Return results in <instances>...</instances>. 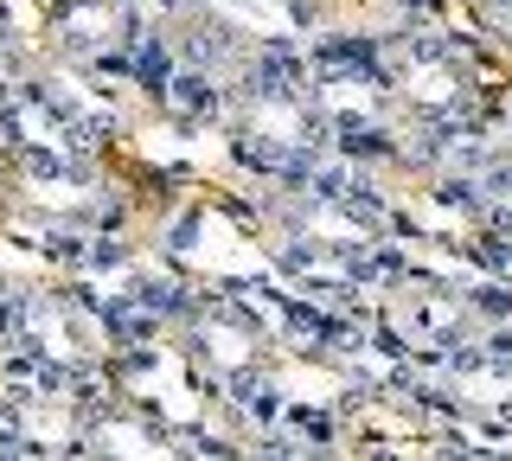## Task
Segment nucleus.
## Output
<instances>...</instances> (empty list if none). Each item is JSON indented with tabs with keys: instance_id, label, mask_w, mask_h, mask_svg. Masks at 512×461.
Segmentation results:
<instances>
[{
	"instance_id": "obj_1",
	"label": "nucleus",
	"mask_w": 512,
	"mask_h": 461,
	"mask_svg": "<svg viewBox=\"0 0 512 461\" xmlns=\"http://www.w3.org/2000/svg\"><path fill=\"white\" fill-rule=\"evenodd\" d=\"M301 45H250V58L237 65L231 90H224V141L231 161L256 173L269 193L295 186L308 167L333 154V129L314 109L308 84H301Z\"/></svg>"
},
{
	"instance_id": "obj_2",
	"label": "nucleus",
	"mask_w": 512,
	"mask_h": 461,
	"mask_svg": "<svg viewBox=\"0 0 512 461\" xmlns=\"http://www.w3.org/2000/svg\"><path fill=\"white\" fill-rule=\"evenodd\" d=\"M384 65H391V97L404 122V167L429 173L436 154L455 135L487 122V77L468 39L442 33V26H410V33H384Z\"/></svg>"
},
{
	"instance_id": "obj_3",
	"label": "nucleus",
	"mask_w": 512,
	"mask_h": 461,
	"mask_svg": "<svg viewBox=\"0 0 512 461\" xmlns=\"http://www.w3.org/2000/svg\"><path fill=\"white\" fill-rule=\"evenodd\" d=\"M276 205V244H301V250H320V257H365V250L391 244L397 237V218H391V199L372 186V173L327 154L320 167H308L295 186L269 193Z\"/></svg>"
},
{
	"instance_id": "obj_4",
	"label": "nucleus",
	"mask_w": 512,
	"mask_h": 461,
	"mask_svg": "<svg viewBox=\"0 0 512 461\" xmlns=\"http://www.w3.org/2000/svg\"><path fill=\"white\" fill-rule=\"evenodd\" d=\"M173 346H180V359L192 365V378L212 385L218 397H237L282 359L276 340H269V327H263V314H256V301L237 289V282H224V289H192L186 314L173 321Z\"/></svg>"
},
{
	"instance_id": "obj_5",
	"label": "nucleus",
	"mask_w": 512,
	"mask_h": 461,
	"mask_svg": "<svg viewBox=\"0 0 512 461\" xmlns=\"http://www.w3.org/2000/svg\"><path fill=\"white\" fill-rule=\"evenodd\" d=\"M301 84L333 135L346 129H404L384 65V33H308L301 39Z\"/></svg>"
},
{
	"instance_id": "obj_6",
	"label": "nucleus",
	"mask_w": 512,
	"mask_h": 461,
	"mask_svg": "<svg viewBox=\"0 0 512 461\" xmlns=\"http://www.w3.org/2000/svg\"><path fill=\"white\" fill-rule=\"evenodd\" d=\"M372 321L404 359H436L448 346L487 333V314H480V301H474V276L442 282V276H423V269H404V276L378 295Z\"/></svg>"
},
{
	"instance_id": "obj_7",
	"label": "nucleus",
	"mask_w": 512,
	"mask_h": 461,
	"mask_svg": "<svg viewBox=\"0 0 512 461\" xmlns=\"http://www.w3.org/2000/svg\"><path fill=\"white\" fill-rule=\"evenodd\" d=\"M0 186L26 205V212H45L52 225L71 231H103V218L122 212L109 173L96 167V154H7L0 167Z\"/></svg>"
},
{
	"instance_id": "obj_8",
	"label": "nucleus",
	"mask_w": 512,
	"mask_h": 461,
	"mask_svg": "<svg viewBox=\"0 0 512 461\" xmlns=\"http://www.w3.org/2000/svg\"><path fill=\"white\" fill-rule=\"evenodd\" d=\"M45 39L64 65L128 77L135 45L148 39V7L141 0H45Z\"/></svg>"
},
{
	"instance_id": "obj_9",
	"label": "nucleus",
	"mask_w": 512,
	"mask_h": 461,
	"mask_svg": "<svg viewBox=\"0 0 512 461\" xmlns=\"http://www.w3.org/2000/svg\"><path fill=\"white\" fill-rule=\"evenodd\" d=\"M71 455H173V417H160L148 404H128L109 385L77 423Z\"/></svg>"
},
{
	"instance_id": "obj_10",
	"label": "nucleus",
	"mask_w": 512,
	"mask_h": 461,
	"mask_svg": "<svg viewBox=\"0 0 512 461\" xmlns=\"http://www.w3.org/2000/svg\"><path fill=\"white\" fill-rule=\"evenodd\" d=\"M429 186H436L448 205H461L474 225L512 231V154H506V148H493L487 161H474V167L429 173Z\"/></svg>"
},
{
	"instance_id": "obj_11",
	"label": "nucleus",
	"mask_w": 512,
	"mask_h": 461,
	"mask_svg": "<svg viewBox=\"0 0 512 461\" xmlns=\"http://www.w3.org/2000/svg\"><path fill=\"white\" fill-rule=\"evenodd\" d=\"M468 257L480 276H493L500 289H512V231H493V225H474L468 237Z\"/></svg>"
},
{
	"instance_id": "obj_12",
	"label": "nucleus",
	"mask_w": 512,
	"mask_h": 461,
	"mask_svg": "<svg viewBox=\"0 0 512 461\" xmlns=\"http://www.w3.org/2000/svg\"><path fill=\"white\" fill-rule=\"evenodd\" d=\"M474 13H480V26H487V33H500L512 45V0H474Z\"/></svg>"
},
{
	"instance_id": "obj_13",
	"label": "nucleus",
	"mask_w": 512,
	"mask_h": 461,
	"mask_svg": "<svg viewBox=\"0 0 512 461\" xmlns=\"http://www.w3.org/2000/svg\"><path fill=\"white\" fill-rule=\"evenodd\" d=\"M487 116H493V109H487ZM493 135H500V148L512 154V116H493Z\"/></svg>"
},
{
	"instance_id": "obj_14",
	"label": "nucleus",
	"mask_w": 512,
	"mask_h": 461,
	"mask_svg": "<svg viewBox=\"0 0 512 461\" xmlns=\"http://www.w3.org/2000/svg\"><path fill=\"white\" fill-rule=\"evenodd\" d=\"M487 109H493V116H512V90H506V97H500V103H487Z\"/></svg>"
}]
</instances>
